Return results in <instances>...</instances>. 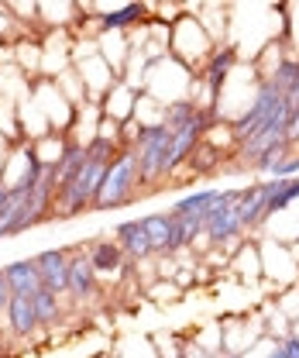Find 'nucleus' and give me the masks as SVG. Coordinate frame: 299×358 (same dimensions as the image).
<instances>
[{
  "mask_svg": "<svg viewBox=\"0 0 299 358\" xmlns=\"http://www.w3.org/2000/svg\"><path fill=\"white\" fill-rule=\"evenodd\" d=\"M138 159H134V148L117 152V159L107 166L103 182H100V193L93 200V210H110V207H121L128 203L138 189Z\"/></svg>",
  "mask_w": 299,
  "mask_h": 358,
  "instance_id": "nucleus-1",
  "label": "nucleus"
},
{
  "mask_svg": "<svg viewBox=\"0 0 299 358\" xmlns=\"http://www.w3.org/2000/svg\"><path fill=\"white\" fill-rule=\"evenodd\" d=\"M169 148H172V128H166V124H148V128L138 131L134 159H138V176H141V182H155V179L166 176Z\"/></svg>",
  "mask_w": 299,
  "mask_h": 358,
  "instance_id": "nucleus-2",
  "label": "nucleus"
},
{
  "mask_svg": "<svg viewBox=\"0 0 299 358\" xmlns=\"http://www.w3.org/2000/svg\"><path fill=\"white\" fill-rule=\"evenodd\" d=\"M282 100V93L272 87V83H265V87L258 90V96H255V103L248 107V114H241L238 121H234V138L245 145L248 138H255L265 124H268V117H272V110H275V103Z\"/></svg>",
  "mask_w": 299,
  "mask_h": 358,
  "instance_id": "nucleus-3",
  "label": "nucleus"
},
{
  "mask_svg": "<svg viewBox=\"0 0 299 358\" xmlns=\"http://www.w3.org/2000/svg\"><path fill=\"white\" fill-rule=\"evenodd\" d=\"M35 266H38V275H42L45 289L66 293V286H69V252L48 248V252H42V255L35 259Z\"/></svg>",
  "mask_w": 299,
  "mask_h": 358,
  "instance_id": "nucleus-4",
  "label": "nucleus"
},
{
  "mask_svg": "<svg viewBox=\"0 0 299 358\" xmlns=\"http://www.w3.org/2000/svg\"><path fill=\"white\" fill-rule=\"evenodd\" d=\"M3 313H7V320H10V334H14V338H31V334L42 327L31 296H24V293H14Z\"/></svg>",
  "mask_w": 299,
  "mask_h": 358,
  "instance_id": "nucleus-5",
  "label": "nucleus"
},
{
  "mask_svg": "<svg viewBox=\"0 0 299 358\" xmlns=\"http://www.w3.org/2000/svg\"><path fill=\"white\" fill-rule=\"evenodd\" d=\"M207 121H210V117H207ZM207 121L172 131V148H169V162H166V176H169V173H175L182 162H189V155L196 152V141H200V134L207 131Z\"/></svg>",
  "mask_w": 299,
  "mask_h": 358,
  "instance_id": "nucleus-6",
  "label": "nucleus"
},
{
  "mask_svg": "<svg viewBox=\"0 0 299 358\" xmlns=\"http://www.w3.org/2000/svg\"><path fill=\"white\" fill-rule=\"evenodd\" d=\"M3 279H7L10 293L35 296V293L42 289V275H38L35 259H21V262H10V266H3Z\"/></svg>",
  "mask_w": 299,
  "mask_h": 358,
  "instance_id": "nucleus-7",
  "label": "nucleus"
},
{
  "mask_svg": "<svg viewBox=\"0 0 299 358\" xmlns=\"http://www.w3.org/2000/svg\"><path fill=\"white\" fill-rule=\"evenodd\" d=\"M66 293L73 300H83L96 293V272L89 266V255H69V286Z\"/></svg>",
  "mask_w": 299,
  "mask_h": 358,
  "instance_id": "nucleus-8",
  "label": "nucleus"
},
{
  "mask_svg": "<svg viewBox=\"0 0 299 358\" xmlns=\"http://www.w3.org/2000/svg\"><path fill=\"white\" fill-rule=\"evenodd\" d=\"M238 214H241V224H245V227H255V224L265 221V186H261V182H251L248 189H241Z\"/></svg>",
  "mask_w": 299,
  "mask_h": 358,
  "instance_id": "nucleus-9",
  "label": "nucleus"
},
{
  "mask_svg": "<svg viewBox=\"0 0 299 358\" xmlns=\"http://www.w3.org/2000/svg\"><path fill=\"white\" fill-rule=\"evenodd\" d=\"M117 245H121V252H128L131 259H145V255H152V241H148V234L141 231V221H124L117 227Z\"/></svg>",
  "mask_w": 299,
  "mask_h": 358,
  "instance_id": "nucleus-10",
  "label": "nucleus"
},
{
  "mask_svg": "<svg viewBox=\"0 0 299 358\" xmlns=\"http://www.w3.org/2000/svg\"><path fill=\"white\" fill-rule=\"evenodd\" d=\"M141 231L152 241V252H169V238H172V214H148L141 217Z\"/></svg>",
  "mask_w": 299,
  "mask_h": 358,
  "instance_id": "nucleus-11",
  "label": "nucleus"
},
{
  "mask_svg": "<svg viewBox=\"0 0 299 358\" xmlns=\"http://www.w3.org/2000/svg\"><path fill=\"white\" fill-rule=\"evenodd\" d=\"M200 121H207V114L193 100H175V103L166 107V128H172V131L189 128V124H200Z\"/></svg>",
  "mask_w": 299,
  "mask_h": 358,
  "instance_id": "nucleus-12",
  "label": "nucleus"
},
{
  "mask_svg": "<svg viewBox=\"0 0 299 358\" xmlns=\"http://www.w3.org/2000/svg\"><path fill=\"white\" fill-rule=\"evenodd\" d=\"M121 262H124V252H121L117 241H96L93 252H89V266H93L96 275H100V272H117Z\"/></svg>",
  "mask_w": 299,
  "mask_h": 358,
  "instance_id": "nucleus-13",
  "label": "nucleus"
},
{
  "mask_svg": "<svg viewBox=\"0 0 299 358\" xmlns=\"http://www.w3.org/2000/svg\"><path fill=\"white\" fill-rule=\"evenodd\" d=\"M203 234V217L196 214V217H172V238H169V252H179V248H186V245H193V238H200Z\"/></svg>",
  "mask_w": 299,
  "mask_h": 358,
  "instance_id": "nucleus-14",
  "label": "nucleus"
},
{
  "mask_svg": "<svg viewBox=\"0 0 299 358\" xmlns=\"http://www.w3.org/2000/svg\"><path fill=\"white\" fill-rule=\"evenodd\" d=\"M86 162H89L86 148H80V145H69V148H66V152L55 159V169H59V186L80 176V173L86 169Z\"/></svg>",
  "mask_w": 299,
  "mask_h": 358,
  "instance_id": "nucleus-15",
  "label": "nucleus"
},
{
  "mask_svg": "<svg viewBox=\"0 0 299 358\" xmlns=\"http://www.w3.org/2000/svg\"><path fill=\"white\" fill-rule=\"evenodd\" d=\"M31 303H35V313H38V324H42V327H52V324L62 320V300H59V293H52V289L42 286V289L31 296Z\"/></svg>",
  "mask_w": 299,
  "mask_h": 358,
  "instance_id": "nucleus-16",
  "label": "nucleus"
},
{
  "mask_svg": "<svg viewBox=\"0 0 299 358\" xmlns=\"http://www.w3.org/2000/svg\"><path fill=\"white\" fill-rule=\"evenodd\" d=\"M217 193H220V189H200V193L179 200V203L172 207V217H196V214H203V210L217 200Z\"/></svg>",
  "mask_w": 299,
  "mask_h": 358,
  "instance_id": "nucleus-17",
  "label": "nucleus"
},
{
  "mask_svg": "<svg viewBox=\"0 0 299 358\" xmlns=\"http://www.w3.org/2000/svg\"><path fill=\"white\" fill-rule=\"evenodd\" d=\"M138 17H145V7L141 3H128V7H117V10L103 14V28H124V24L138 21Z\"/></svg>",
  "mask_w": 299,
  "mask_h": 358,
  "instance_id": "nucleus-18",
  "label": "nucleus"
},
{
  "mask_svg": "<svg viewBox=\"0 0 299 358\" xmlns=\"http://www.w3.org/2000/svg\"><path fill=\"white\" fill-rule=\"evenodd\" d=\"M286 155H289V145L286 141H279V145H272L268 152H261L255 159V169H261V173H272L275 166H282L286 162Z\"/></svg>",
  "mask_w": 299,
  "mask_h": 358,
  "instance_id": "nucleus-19",
  "label": "nucleus"
},
{
  "mask_svg": "<svg viewBox=\"0 0 299 358\" xmlns=\"http://www.w3.org/2000/svg\"><path fill=\"white\" fill-rule=\"evenodd\" d=\"M231 62H234V48H224V52H217L214 55V62H210V90H214V93L220 90V83H224Z\"/></svg>",
  "mask_w": 299,
  "mask_h": 358,
  "instance_id": "nucleus-20",
  "label": "nucleus"
},
{
  "mask_svg": "<svg viewBox=\"0 0 299 358\" xmlns=\"http://www.w3.org/2000/svg\"><path fill=\"white\" fill-rule=\"evenodd\" d=\"M296 73H299V62H293V59H286L279 69H275V76L268 80L272 87L279 90V93H286V90L293 87V80H296Z\"/></svg>",
  "mask_w": 299,
  "mask_h": 358,
  "instance_id": "nucleus-21",
  "label": "nucleus"
},
{
  "mask_svg": "<svg viewBox=\"0 0 299 358\" xmlns=\"http://www.w3.org/2000/svg\"><path fill=\"white\" fill-rule=\"evenodd\" d=\"M293 173H299V155L286 159L282 166H275V169H272V176L275 179H293Z\"/></svg>",
  "mask_w": 299,
  "mask_h": 358,
  "instance_id": "nucleus-22",
  "label": "nucleus"
},
{
  "mask_svg": "<svg viewBox=\"0 0 299 358\" xmlns=\"http://www.w3.org/2000/svg\"><path fill=\"white\" fill-rule=\"evenodd\" d=\"M296 141H299V107L289 114V121H286V145L293 148Z\"/></svg>",
  "mask_w": 299,
  "mask_h": 358,
  "instance_id": "nucleus-23",
  "label": "nucleus"
},
{
  "mask_svg": "<svg viewBox=\"0 0 299 358\" xmlns=\"http://www.w3.org/2000/svg\"><path fill=\"white\" fill-rule=\"evenodd\" d=\"M282 96H286V103H289V110H296V107H299V73H296V80H293V87L286 90Z\"/></svg>",
  "mask_w": 299,
  "mask_h": 358,
  "instance_id": "nucleus-24",
  "label": "nucleus"
},
{
  "mask_svg": "<svg viewBox=\"0 0 299 358\" xmlns=\"http://www.w3.org/2000/svg\"><path fill=\"white\" fill-rule=\"evenodd\" d=\"M10 286H7V279H3V268H0V310H7V303H10Z\"/></svg>",
  "mask_w": 299,
  "mask_h": 358,
  "instance_id": "nucleus-25",
  "label": "nucleus"
},
{
  "mask_svg": "<svg viewBox=\"0 0 299 358\" xmlns=\"http://www.w3.org/2000/svg\"><path fill=\"white\" fill-rule=\"evenodd\" d=\"M282 355H286V358H299V341H296V338L282 345Z\"/></svg>",
  "mask_w": 299,
  "mask_h": 358,
  "instance_id": "nucleus-26",
  "label": "nucleus"
},
{
  "mask_svg": "<svg viewBox=\"0 0 299 358\" xmlns=\"http://www.w3.org/2000/svg\"><path fill=\"white\" fill-rule=\"evenodd\" d=\"M3 196H7V186L0 182V207H3Z\"/></svg>",
  "mask_w": 299,
  "mask_h": 358,
  "instance_id": "nucleus-27",
  "label": "nucleus"
},
{
  "mask_svg": "<svg viewBox=\"0 0 299 358\" xmlns=\"http://www.w3.org/2000/svg\"><path fill=\"white\" fill-rule=\"evenodd\" d=\"M268 358H286V355H282V348H275V352H272Z\"/></svg>",
  "mask_w": 299,
  "mask_h": 358,
  "instance_id": "nucleus-28",
  "label": "nucleus"
},
{
  "mask_svg": "<svg viewBox=\"0 0 299 358\" xmlns=\"http://www.w3.org/2000/svg\"><path fill=\"white\" fill-rule=\"evenodd\" d=\"M0 355H3V338H0Z\"/></svg>",
  "mask_w": 299,
  "mask_h": 358,
  "instance_id": "nucleus-29",
  "label": "nucleus"
},
{
  "mask_svg": "<svg viewBox=\"0 0 299 358\" xmlns=\"http://www.w3.org/2000/svg\"><path fill=\"white\" fill-rule=\"evenodd\" d=\"M227 358H238V355H227Z\"/></svg>",
  "mask_w": 299,
  "mask_h": 358,
  "instance_id": "nucleus-30",
  "label": "nucleus"
}]
</instances>
